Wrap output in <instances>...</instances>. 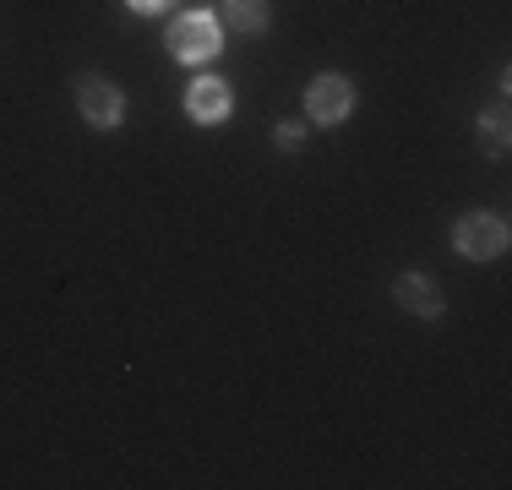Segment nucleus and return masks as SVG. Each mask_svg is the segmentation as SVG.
Segmentation results:
<instances>
[{
    "instance_id": "obj_1",
    "label": "nucleus",
    "mask_w": 512,
    "mask_h": 490,
    "mask_svg": "<svg viewBox=\"0 0 512 490\" xmlns=\"http://www.w3.org/2000/svg\"><path fill=\"white\" fill-rule=\"evenodd\" d=\"M71 98H77V115L88 120L93 131H115L120 120H126V93L109 77H99V71H82V77L71 82Z\"/></svg>"
},
{
    "instance_id": "obj_2",
    "label": "nucleus",
    "mask_w": 512,
    "mask_h": 490,
    "mask_svg": "<svg viewBox=\"0 0 512 490\" xmlns=\"http://www.w3.org/2000/svg\"><path fill=\"white\" fill-rule=\"evenodd\" d=\"M169 49H175V60H186V66H202V60H213L218 49H224V28H218L213 11H186V17H175V28H169Z\"/></svg>"
},
{
    "instance_id": "obj_3",
    "label": "nucleus",
    "mask_w": 512,
    "mask_h": 490,
    "mask_svg": "<svg viewBox=\"0 0 512 490\" xmlns=\"http://www.w3.org/2000/svg\"><path fill=\"white\" fill-rule=\"evenodd\" d=\"M306 115L316 126H338V120L355 115V82L338 77V71H322V77H311L306 88Z\"/></svg>"
},
{
    "instance_id": "obj_4",
    "label": "nucleus",
    "mask_w": 512,
    "mask_h": 490,
    "mask_svg": "<svg viewBox=\"0 0 512 490\" xmlns=\"http://www.w3.org/2000/svg\"><path fill=\"white\" fill-rule=\"evenodd\" d=\"M453 245L469 262H496V256L507 251V224L496 213H469V218H458Z\"/></svg>"
},
{
    "instance_id": "obj_5",
    "label": "nucleus",
    "mask_w": 512,
    "mask_h": 490,
    "mask_svg": "<svg viewBox=\"0 0 512 490\" xmlns=\"http://www.w3.org/2000/svg\"><path fill=\"white\" fill-rule=\"evenodd\" d=\"M186 115L197 120V126H224L229 115H235V93H229L224 77H197L186 88Z\"/></svg>"
},
{
    "instance_id": "obj_6",
    "label": "nucleus",
    "mask_w": 512,
    "mask_h": 490,
    "mask_svg": "<svg viewBox=\"0 0 512 490\" xmlns=\"http://www.w3.org/2000/svg\"><path fill=\"white\" fill-rule=\"evenodd\" d=\"M393 300L404 305L409 316H420V322H436V316H442V289H436V278H425V273H404V278H398Z\"/></svg>"
},
{
    "instance_id": "obj_7",
    "label": "nucleus",
    "mask_w": 512,
    "mask_h": 490,
    "mask_svg": "<svg viewBox=\"0 0 512 490\" xmlns=\"http://www.w3.org/2000/svg\"><path fill=\"white\" fill-rule=\"evenodd\" d=\"M474 142H480L491 158H502V153H507V147H512V131H507V104L485 109V115L474 120Z\"/></svg>"
},
{
    "instance_id": "obj_8",
    "label": "nucleus",
    "mask_w": 512,
    "mask_h": 490,
    "mask_svg": "<svg viewBox=\"0 0 512 490\" xmlns=\"http://www.w3.org/2000/svg\"><path fill=\"white\" fill-rule=\"evenodd\" d=\"M267 17H273V11H267V0H224V22L235 33H262Z\"/></svg>"
},
{
    "instance_id": "obj_9",
    "label": "nucleus",
    "mask_w": 512,
    "mask_h": 490,
    "mask_svg": "<svg viewBox=\"0 0 512 490\" xmlns=\"http://www.w3.org/2000/svg\"><path fill=\"white\" fill-rule=\"evenodd\" d=\"M273 142L284 147V153H300V147H306V120H284V126H273Z\"/></svg>"
},
{
    "instance_id": "obj_10",
    "label": "nucleus",
    "mask_w": 512,
    "mask_h": 490,
    "mask_svg": "<svg viewBox=\"0 0 512 490\" xmlns=\"http://www.w3.org/2000/svg\"><path fill=\"white\" fill-rule=\"evenodd\" d=\"M126 6H131V11H142V17H158V11L169 6V0H126Z\"/></svg>"
}]
</instances>
